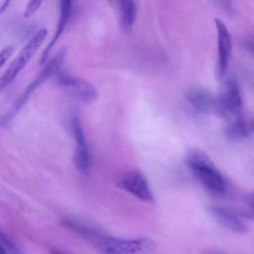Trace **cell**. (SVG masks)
I'll list each match as a JSON object with an SVG mask.
<instances>
[{
  "mask_svg": "<svg viewBox=\"0 0 254 254\" xmlns=\"http://www.w3.org/2000/svg\"><path fill=\"white\" fill-rule=\"evenodd\" d=\"M50 253H51V254H64V253L61 252L60 250H58V249H56V248L50 249Z\"/></svg>",
  "mask_w": 254,
  "mask_h": 254,
  "instance_id": "cell-23",
  "label": "cell"
},
{
  "mask_svg": "<svg viewBox=\"0 0 254 254\" xmlns=\"http://www.w3.org/2000/svg\"><path fill=\"white\" fill-rule=\"evenodd\" d=\"M225 133L226 136L232 140H240L249 136L247 123L242 117L230 121L225 129Z\"/></svg>",
  "mask_w": 254,
  "mask_h": 254,
  "instance_id": "cell-14",
  "label": "cell"
},
{
  "mask_svg": "<svg viewBox=\"0 0 254 254\" xmlns=\"http://www.w3.org/2000/svg\"><path fill=\"white\" fill-rule=\"evenodd\" d=\"M0 254H7V252L4 250V248L0 244Z\"/></svg>",
  "mask_w": 254,
  "mask_h": 254,
  "instance_id": "cell-24",
  "label": "cell"
},
{
  "mask_svg": "<svg viewBox=\"0 0 254 254\" xmlns=\"http://www.w3.org/2000/svg\"><path fill=\"white\" fill-rule=\"evenodd\" d=\"M246 48L254 55V40H249L246 42Z\"/></svg>",
  "mask_w": 254,
  "mask_h": 254,
  "instance_id": "cell-20",
  "label": "cell"
},
{
  "mask_svg": "<svg viewBox=\"0 0 254 254\" xmlns=\"http://www.w3.org/2000/svg\"><path fill=\"white\" fill-rule=\"evenodd\" d=\"M47 30H39L23 47L18 56L13 60L5 72L0 76V92L10 84V82L18 75V73L24 69L30 60L35 56L47 37Z\"/></svg>",
  "mask_w": 254,
  "mask_h": 254,
  "instance_id": "cell-2",
  "label": "cell"
},
{
  "mask_svg": "<svg viewBox=\"0 0 254 254\" xmlns=\"http://www.w3.org/2000/svg\"><path fill=\"white\" fill-rule=\"evenodd\" d=\"M117 186L143 201H153V194L146 178L138 171H130L121 175L117 180Z\"/></svg>",
  "mask_w": 254,
  "mask_h": 254,
  "instance_id": "cell-6",
  "label": "cell"
},
{
  "mask_svg": "<svg viewBox=\"0 0 254 254\" xmlns=\"http://www.w3.org/2000/svg\"><path fill=\"white\" fill-rule=\"evenodd\" d=\"M155 248V241L149 237L120 239L107 236L99 246L102 254H150Z\"/></svg>",
  "mask_w": 254,
  "mask_h": 254,
  "instance_id": "cell-4",
  "label": "cell"
},
{
  "mask_svg": "<svg viewBox=\"0 0 254 254\" xmlns=\"http://www.w3.org/2000/svg\"><path fill=\"white\" fill-rule=\"evenodd\" d=\"M186 98L190 106L198 112L206 113L216 109V98L200 87L189 89L186 93Z\"/></svg>",
  "mask_w": 254,
  "mask_h": 254,
  "instance_id": "cell-10",
  "label": "cell"
},
{
  "mask_svg": "<svg viewBox=\"0 0 254 254\" xmlns=\"http://www.w3.org/2000/svg\"><path fill=\"white\" fill-rule=\"evenodd\" d=\"M209 210L213 217L225 228L239 233L246 231L245 223L230 209L220 205H211Z\"/></svg>",
  "mask_w": 254,
  "mask_h": 254,
  "instance_id": "cell-11",
  "label": "cell"
},
{
  "mask_svg": "<svg viewBox=\"0 0 254 254\" xmlns=\"http://www.w3.org/2000/svg\"><path fill=\"white\" fill-rule=\"evenodd\" d=\"M216 112L230 121L242 117V97L238 84L232 76H228L216 98Z\"/></svg>",
  "mask_w": 254,
  "mask_h": 254,
  "instance_id": "cell-3",
  "label": "cell"
},
{
  "mask_svg": "<svg viewBox=\"0 0 254 254\" xmlns=\"http://www.w3.org/2000/svg\"><path fill=\"white\" fill-rule=\"evenodd\" d=\"M10 2H11V0H4V2H3V4H2V6L0 7V14H1L2 12H4V11H5V9L9 6Z\"/></svg>",
  "mask_w": 254,
  "mask_h": 254,
  "instance_id": "cell-22",
  "label": "cell"
},
{
  "mask_svg": "<svg viewBox=\"0 0 254 254\" xmlns=\"http://www.w3.org/2000/svg\"><path fill=\"white\" fill-rule=\"evenodd\" d=\"M0 244L4 248V250L7 252V254H22L21 250L16 245V243L1 231H0Z\"/></svg>",
  "mask_w": 254,
  "mask_h": 254,
  "instance_id": "cell-15",
  "label": "cell"
},
{
  "mask_svg": "<svg viewBox=\"0 0 254 254\" xmlns=\"http://www.w3.org/2000/svg\"><path fill=\"white\" fill-rule=\"evenodd\" d=\"M71 9H72V0H60V16H59V22L57 25V29L55 31V34L50 42V44L47 46L46 50L44 51V54L42 56V63H45L48 60V56L53 49V47L56 45V43L61 38L62 34L64 33L70 15H71Z\"/></svg>",
  "mask_w": 254,
  "mask_h": 254,
  "instance_id": "cell-12",
  "label": "cell"
},
{
  "mask_svg": "<svg viewBox=\"0 0 254 254\" xmlns=\"http://www.w3.org/2000/svg\"><path fill=\"white\" fill-rule=\"evenodd\" d=\"M64 59V51L60 52L48 64L47 66L42 70V72L37 76V78L31 82V84L28 86V88L25 90V92L23 93L22 97L19 99V101L17 102L15 108H14V112H17L27 101V99L29 98V96L31 95V93L34 92V90L40 85L42 84L47 78L56 75V73L60 70V67L63 64V61Z\"/></svg>",
  "mask_w": 254,
  "mask_h": 254,
  "instance_id": "cell-9",
  "label": "cell"
},
{
  "mask_svg": "<svg viewBox=\"0 0 254 254\" xmlns=\"http://www.w3.org/2000/svg\"><path fill=\"white\" fill-rule=\"evenodd\" d=\"M14 51L13 47H7L5 49H3L0 52V68L3 66V64L7 62V60L10 58V56L12 55Z\"/></svg>",
  "mask_w": 254,
  "mask_h": 254,
  "instance_id": "cell-18",
  "label": "cell"
},
{
  "mask_svg": "<svg viewBox=\"0 0 254 254\" xmlns=\"http://www.w3.org/2000/svg\"><path fill=\"white\" fill-rule=\"evenodd\" d=\"M44 2V0H29L26 6V9L24 11V17L28 18L32 16L41 6V4Z\"/></svg>",
  "mask_w": 254,
  "mask_h": 254,
  "instance_id": "cell-16",
  "label": "cell"
},
{
  "mask_svg": "<svg viewBox=\"0 0 254 254\" xmlns=\"http://www.w3.org/2000/svg\"><path fill=\"white\" fill-rule=\"evenodd\" d=\"M112 3L116 4L119 13L120 24L123 30H131L135 17H136V5L133 0H111Z\"/></svg>",
  "mask_w": 254,
  "mask_h": 254,
  "instance_id": "cell-13",
  "label": "cell"
},
{
  "mask_svg": "<svg viewBox=\"0 0 254 254\" xmlns=\"http://www.w3.org/2000/svg\"><path fill=\"white\" fill-rule=\"evenodd\" d=\"M185 161L194 177L207 190L217 194L226 191L225 179L205 153L192 150L187 154Z\"/></svg>",
  "mask_w": 254,
  "mask_h": 254,
  "instance_id": "cell-1",
  "label": "cell"
},
{
  "mask_svg": "<svg viewBox=\"0 0 254 254\" xmlns=\"http://www.w3.org/2000/svg\"><path fill=\"white\" fill-rule=\"evenodd\" d=\"M247 128H248L249 135L254 133V117L249 122H247Z\"/></svg>",
  "mask_w": 254,
  "mask_h": 254,
  "instance_id": "cell-19",
  "label": "cell"
},
{
  "mask_svg": "<svg viewBox=\"0 0 254 254\" xmlns=\"http://www.w3.org/2000/svg\"><path fill=\"white\" fill-rule=\"evenodd\" d=\"M215 4H217L221 9H223L227 13H232L234 8L231 0H213Z\"/></svg>",
  "mask_w": 254,
  "mask_h": 254,
  "instance_id": "cell-17",
  "label": "cell"
},
{
  "mask_svg": "<svg viewBox=\"0 0 254 254\" xmlns=\"http://www.w3.org/2000/svg\"><path fill=\"white\" fill-rule=\"evenodd\" d=\"M214 23L217 32L216 74L221 78L225 75L229 64L231 54V37L226 26L219 19H214Z\"/></svg>",
  "mask_w": 254,
  "mask_h": 254,
  "instance_id": "cell-8",
  "label": "cell"
},
{
  "mask_svg": "<svg viewBox=\"0 0 254 254\" xmlns=\"http://www.w3.org/2000/svg\"><path fill=\"white\" fill-rule=\"evenodd\" d=\"M248 206L251 209V211L254 213V193L250 195V197L248 198Z\"/></svg>",
  "mask_w": 254,
  "mask_h": 254,
  "instance_id": "cell-21",
  "label": "cell"
},
{
  "mask_svg": "<svg viewBox=\"0 0 254 254\" xmlns=\"http://www.w3.org/2000/svg\"><path fill=\"white\" fill-rule=\"evenodd\" d=\"M71 130L75 141V152L73 159L74 165L79 172L82 174H87L90 167V156L80 120L77 116H73L71 119Z\"/></svg>",
  "mask_w": 254,
  "mask_h": 254,
  "instance_id": "cell-7",
  "label": "cell"
},
{
  "mask_svg": "<svg viewBox=\"0 0 254 254\" xmlns=\"http://www.w3.org/2000/svg\"><path fill=\"white\" fill-rule=\"evenodd\" d=\"M59 85L66 92L83 102H92L97 97L95 87L86 80L59 70L56 73Z\"/></svg>",
  "mask_w": 254,
  "mask_h": 254,
  "instance_id": "cell-5",
  "label": "cell"
}]
</instances>
